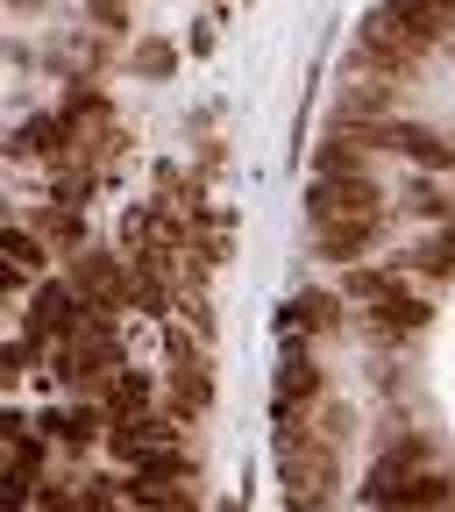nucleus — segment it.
<instances>
[{
    "mask_svg": "<svg viewBox=\"0 0 455 512\" xmlns=\"http://www.w3.org/2000/svg\"><path fill=\"white\" fill-rule=\"evenodd\" d=\"M420 57H427V43H420L392 8H384V0L356 22V64H363L370 79H413V72H420Z\"/></svg>",
    "mask_w": 455,
    "mask_h": 512,
    "instance_id": "1",
    "label": "nucleus"
},
{
    "mask_svg": "<svg viewBox=\"0 0 455 512\" xmlns=\"http://www.w3.org/2000/svg\"><path fill=\"white\" fill-rule=\"evenodd\" d=\"M93 328V306L72 292V278H43L29 292V313H22V335H36L43 349H64V342H79Z\"/></svg>",
    "mask_w": 455,
    "mask_h": 512,
    "instance_id": "2",
    "label": "nucleus"
},
{
    "mask_svg": "<svg viewBox=\"0 0 455 512\" xmlns=\"http://www.w3.org/2000/svg\"><path fill=\"white\" fill-rule=\"evenodd\" d=\"M164 377H171V406H164V413L200 420V413L214 406V363H207L200 335H185V328L164 335Z\"/></svg>",
    "mask_w": 455,
    "mask_h": 512,
    "instance_id": "3",
    "label": "nucleus"
},
{
    "mask_svg": "<svg viewBox=\"0 0 455 512\" xmlns=\"http://www.w3.org/2000/svg\"><path fill=\"white\" fill-rule=\"evenodd\" d=\"M64 278H72V292L93 306V313H128L136 306V271H128V256H114V249H79L72 264H64Z\"/></svg>",
    "mask_w": 455,
    "mask_h": 512,
    "instance_id": "4",
    "label": "nucleus"
},
{
    "mask_svg": "<svg viewBox=\"0 0 455 512\" xmlns=\"http://www.w3.org/2000/svg\"><path fill=\"white\" fill-rule=\"evenodd\" d=\"M306 221L328 228V221H392V214H384L377 178H313L306 185Z\"/></svg>",
    "mask_w": 455,
    "mask_h": 512,
    "instance_id": "5",
    "label": "nucleus"
},
{
    "mask_svg": "<svg viewBox=\"0 0 455 512\" xmlns=\"http://www.w3.org/2000/svg\"><path fill=\"white\" fill-rule=\"evenodd\" d=\"M271 406H278V420H306L313 406H328V370H320L313 342H285V363L271 377Z\"/></svg>",
    "mask_w": 455,
    "mask_h": 512,
    "instance_id": "6",
    "label": "nucleus"
},
{
    "mask_svg": "<svg viewBox=\"0 0 455 512\" xmlns=\"http://www.w3.org/2000/svg\"><path fill=\"white\" fill-rule=\"evenodd\" d=\"M342 328H349V299H342V292L306 285V292H292V299L278 306V335H285V342H320V335H342Z\"/></svg>",
    "mask_w": 455,
    "mask_h": 512,
    "instance_id": "7",
    "label": "nucleus"
},
{
    "mask_svg": "<svg viewBox=\"0 0 455 512\" xmlns=\"http://www.w3.org/2000/svg\"><path fill=\"white\" fill-rule=\"evenodd\" d=\"M178 434H185L178 413H143V420H121V427L107 434V456L128 463V470H143L157 448H178Z\"/></svg>",
    "mask_w": 455,
    "mask_h": 512,
    "instance_id": "8",
    "label": "nucleus"
},
{
    "mask_svg": "<svg viewBox=\"0 0 455 512\" xmlns=\"http://www.w3.org/2000/svg\"><path fill=\"white\" fill-rule=\"evenodd\" d=\"M384 150H399L406 164H420L427 178H441V171H455V136H441L434 121H384Z\"/></svg>",
    "mask_w": 455,
    "mask_h": 512,
    "instance_id": "9",
    "label": "nucleus"
},
{
    "mask_svg": "<svg viewBox=\"0 0 455 512\" xmlns=\"http://www.w3.org/2000/svg\"><path fill=\"white\" fill-rule=\"evenodd\" d=\"M50 256L57 249L36 228H8V235H0V292H36L50 278Z\"/></svg>",
    "mask_w": 455,
    "mask_h": 512,
    "instance_id": "10",
    "label": "nucleus"
},
{
    "mask_svg": "<svg viewBox=\"0 0 455 512\" xmlns=\"http://www.w3.org/2000/svg\"><path fill=\"white\" fill-rule=\"evenodd\" d=\"M427 320H434V299L427 292H392V299H377V306H363V328L377 335V342H406V335H420L427 328Z\"/></svg>",
    "mask_w": 455,
    "mask_h": 512,
    "instance_id": "11",
    "label": "nucleus"
},
{
    "mask_svg": "<svg viewBox=\"0 0 455 512\" xmlns=\"http://www.w3.org/2000/svg\"><path fill=\"white\" fill-rule=\"evenodd\" d=\"M150 192H157L150 207H157L164 221H185V228H192V221L214 214V207L200 200V171H185V164H157V171H150Z\"/></svg>",
    "mask_w": 455,
    "mask_h": 512,
    "instance_id": "12",
    "label": "nucleus"
},
{
    "mask_svg": "<svg viewBox=\"0 0 455 512\" xmlns=\"http://www.w3.org/2000/svg\"><path fill=\"white\" fill-rule=\"evenodd\" d=\"M377 242H384V221H328V228H313V256L320 264H342V271H356Z\"/></svg>",
    "mask_w": 455,
    "mask_h": 512,
    "instance_id": "13",
    "label": "nucleus"
},
{
    "mask_svg": "<svg viewBox=\"0 0 455 512\" xmlns=\"http://www.w3.org/2000/svg\"><path fill=\"white\" fill-rule=\"evenodd\" d=\"M100 406H107V420L121 427V420H143V413H157V384H150V370H114L107 384H100Z\"/></svg>",
    "mask_w": 455,
    "mask_h": 512,
    "instance_id": "14",
    "label": "nucleus"
},
{
    "mask_svg": "<svg viewBox=\"0 0 455 512\" xmlns=\"http://www.w3.org/2000/svg\"><path fill=\"white\" fill-rule=\"evenodd\" d=\"M384 8H392V15H399V22L427 43V50L455 36V0H384Z\"/></svg>",
    "mask_w": 455,
    "mask_h": 512,
    "instance_id": "15",
    "label": "nucleus"
},
{
    "mask_svg": "<svg viewBox=\"0 0 455 512\" xmlns=\"http://www.w3.org/2000/svg\"><path fill=\"white\" fill-rule=\"evenodd\" d=\"M313 178H370V150L349 128H328V143L313 150Z\"/></svg>",
    "mask_w": 455,
    "mask_h": 512,
    "instance_id": "16",
    "label": "nucleus"
},
{
    "mask_svg": "<svg viewBox=\"0 0 455 512\" xmlns=\"http://www.w3.org/2000/svg\"><path fill=\"white\" fill-rule=\"evenodd\" d=\"M128 512H200L192 484H157V477H128Z\"/></svg>",
    "mask_w": 455,
    "mask_h": 512,
    "instance_id": "17",
    "label": "nucleus"
},
{
    "mask_svg": "<svg viewBox=\"0 0 455 512\" xmlns=\"http://www.w3.org/2000/svg\"><path fill=\"white\" fill-rule=\"evenodd\" d=\"M29 228H36V235H43L57 256H79V249H93V242H86V214H79V207H43Z\"/></svg>",
    "mask_w": 455,
    "mask_h": 512,
    "instance_id": "18",
    "label": "nucleus"
},
{
    "mask_svg": "<svg viewBox=\"0 0 455 512\" xmlns=\"http://www.w3.org/2000/svg\"><path fill=\"white\" fill-rule=\"evenodd\" d=\"M399 264H406V271H420V278H434V285H441V278H455V221H448L441 235H427L420 249H406Z\"/></svg>",
    "mask_w": 455,
    "mask_h": 512,
    "instance_id": "19",
    "label": "nucleus"
},
{
    "mask_svg": "<svg viewBox=\"0 0 455 512\" xmlns=\"http://www.w3.org/2000/svg\"><path fill=\"white\" fill-rule=\"evenodd\" d=\"M392 292H399V264H356V271H342V299H356V306H377Z\"/></svg>",
    "mask_w": 455,
    "mask_h": 512,
    "instance_id": "20",
    "label": "nucleus"
},
{
    "mask_svg": "<svg viewBox=\"0 0 455 512\" xmlns=\"http://www.w3.org/2000/svg\"><path fill=\"white\" fill-rule=\"evenodd\" d=\"M399 200H406V214H420V221H441V228L455 221V200L441 192V178H427V171H420V178H406Z\"/></svg>",
    "mask_w": 455,
    "mask_h": 512,
    "instance_id": "21",
    "label": "nucleus"
},
{
    "mask_svg": "<svg viewBox=\"0 0 455 512\" xmlns=\"http://www.w3.org/2000/svg\"><path fill=\"white\" fill-rule=\"evenodd\" d=\"M128 72H136V79H171V72H178V43L143 36L136 50H128Z\"/></svg>",
    "mask_w": 455,
    "mask_h": 512,
    "instance_id": "22",
    "label": "nucleus"
},
{
    "mask_svg": "<svg viewBox=\"0 0 455 512\" xmlns=\"http://www.w3.org/2000/svg\"><path fill=\"white\" fill-rule=\"evenodd\" d=\"M448 498H455V477H448V470H427V477L406 484V505H399V512H441Z\"/></svg>",
    "mask_w": 455,
    "mask_h": 512,
    "instance_id": "23",
    "label": "nucleus"
},
{
    "mask_svg": "<svg viewBox=\"0 0 455 512\" xmlns=\"http://www.w3.org/2000/svg\"><path fill=\"white\" fill-rule=\"evenodd\" d=\"M64 427H72V406H43V413H36V434H43V441H64Z\"/></svg>",
    "mask_w": 455,
    "mask_h": 512,
    "instance_id": "24",
    "label": "nucleus"
},
{
    "mask_svg": "<svg viewBox=\"0 0 455 512\" xmlns=\"http://www.w3.org/2000/svg\"><path fill=\"white\" fill-rule=\"evenodd\" d=\"M100 29H128V0H86Z\"/></svg>",
    "mask_w": 455,
    "mask_h": 512,
    "instance_id": "25",
    "label": "nucleus"
},
{
    "mask_svg": "<svg viewBox=\"0 0 455 512\" xmlns=\"http://www.w3.org/2000/svg\"><path fill=\"white\" fill-rule=\"evenodd\" d=\"M214 43H221V22H214V15H207V22H192V43H185L192 57H207Z\"/></svg>",
    "mask_w": 455,
    "mask_h": 512,
    "instance_id": "26",
    "label": "nucleus"
},
{
    "mask_svg": "<svg viewBox=\"0 0 455 512\" xmlns=\"http://www.w3.org/2000/svg\"><path fill=\"white\" fill-rule=\"evenodd\" d=\"M221 512H242V498H235V505H221Z\"/></svg>",
    "mask_w": 455,
    "mask_h": 512,
    "instance_id": "27",
    "label": "nucleus"
}]
</instances>
